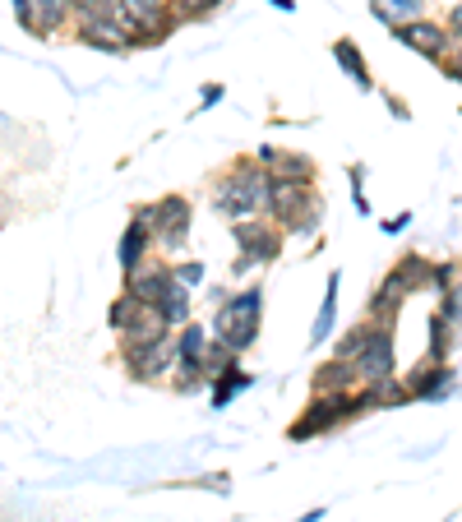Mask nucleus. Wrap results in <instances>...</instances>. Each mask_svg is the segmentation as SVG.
<instances>
[{
    "label": "nucleus",
    "mask_w": 462,
    "mask_h": 522,
    "mask_svg": "<svg viewBox=\"0 0 462 522\" xmlns=\"http://www.w3.org/2000/svg\"><path fill=\"white\" fill-rule=\"evenodd\" d=\"M79 37H84L88 47H102V51H125L130 47V42H125V28L107 14V5L79 14Z\"/></svg>",
    "instance_id": "0eeeda50"
},
{
    "label": "nucleus",
    "mask_w": 462,
    "mask_h": 522,
    "mask_svg": "<svg viewBox=\"0 0 462 522\" xmlns=\"http://www.w3.org/2000/svg\"><path fill=\"white\" fill-rule=\"evenodd\" d=\"M158 319H162L167 328L190 324V287H185V282L171 278V287L162 292V301H158Z\"/></svg>",
    "instance_id": "f8f14e48"
},
{
    "label": "nucleus",
    "mask_w": 462,
    "mask_h": 522,
    "mask_svg": "<svg viewBox=\"0 0 462 522\" xmlns=\"http://www.w3.org/2000/svg\"><path fill=\"white\" fill-rule=\"evenodd\" d=\"M439 319H444V324H453V328L462 324V292H449V301H444V315H439Z\"/></svg>",
    "instance_id": "393cba45"
},
{
    "label": "nucleus",
    "mask_w": 462,
    "mask_h": 522,
    "mask_svg": "<svg viewBox=\"0 0 462 522\" xmlns=\"http://www.w3.org/2000/svg\"><path fill=\"white\" fill-rule=\"evenodd\" d=\"M148 241H153V231H148L144 218L125 227V236H121V268L125 273H134V268L148 259Z\"/></svg>",
    "instance_id": "ddd939ff"
},
{
    "label": "nucleus",
    "mask_w": 462,
    "mask_h": 522,
    "mask_svg": "<svg viewBox=\"0 0 462 522\" xmlns=\"http://www.w3.org/2000/svg\"><path fill=\"white\" fill-rule=\"evenodd\" d=\"M402 292H407V282H402V273H393L384 287L375 292V301H370V315L379 319V324H389L393 315H398V305H402Z\"/></svg>",
    "instance_id": "2eb2a0df"
},
{
    "label": "nucleus",
    "mask_w": 462,
    "mask_h": 522,
    "mask_svg": "<svg viewBox=\"0 0 462 522\" xmlns=\"http://www.w3.org/2000/svg\"><path fill=\"white\" fill-rule=\"evenodd\" d=\"M213 102H222V88H218V84L204 88V107H213Z\"/></svg>",
    "instance_id": "cd10ccee"
},
{
    "label": "nucleus",
    "mask_w": 462,
    "mask_h": 522,
    "mask_svg": "<svg viewBox=\"0 0 462 522\" xmlns=\"http://www.w3.org/2000/svg\"><path fill=\"white\" fill-rule=\"evenodd\" d=\"M352 412H361V402L342 398V393H333V398H315V407L305 412V421H301V425H292V439H310V435H319V430H329L333 421H342V416H352Z\"/></svg>",
    "instance_id": "6e6552de"
},
{
    "label": "nucleus",
    "mask_w": 462,
    "mask_h": 522,
    "mask_svg": "<svg viewBox=\"0 0 462 522\" xmlns=\"http://www.w3.org/2000/svg\"><path fill=\"white\" fill-rule=\"evenodd\" d=\"M398 33L402 47L421 51V56H430V61H444V51H449V37H444V28L439 24H426V19H412V24H398L393 28Z\"/></svg>",
    "instance_id": "1a4fd4ad"
},
{
    "label": "nucleus",
    "mask_w": 462,
    "mask_h": 522,
    "mask_svg": "<svg viewBox=\"0 0 462 522\" xmlns=\"http://www.w3.org/2000/svg\"><path fill=\"white\" fill-rule=\"evenodd\" d=\"M333 61H338L342 70L352 74V84H356V88H370V74H365V61H361V51H356L352 42H333Z\"/></svg>",
    "instance_id": "a211bd4d"
},
{
    "label": "nucleus",
    "mask_w": 462,
    "mask_h": 522,
    "mask_svg": "<svg viewBox=\"0 0 462 522\" xmlns=\"http://www.w3.org/2000/svg\"><path fill=\"white\" fill-rule=\"evenodd\" d=\"M14 14H19V24L28 33L47 37V33H61L74 10H70V0H14Z\"/></svg>",
    "instance_id": "423d86ee"
},
{
    "label": "nucleus",
    "mask_w": 462,
    "mask_h": 522,
    "mask_svg": "<svg viewBox=\"0 0 462 522\" xmlns=\"http://www.w3.org/2000/svg\"><path fill=\"white\" fill-rule=\"evenodd\" d=\"M167 287H171V268H144V264H139L130 273V296H139L148 310H158V301H162Z\"/></svg>",
    "instance_id": "9b49d317"
},
{
    "label": "nucleus",
    "mask_w": 462,
    "mask_h": 522,
    "mask_svg": "<svg viewBox=\"0 0 462 522\" xmlns=\"http://www.w3.org/2000/svg\"><path fill=\"white\" fill-rule=\"evenodd\" d=\"M444 393H453V375L439 370V365H430L426 375L412 384V398H444Z\"/></svg>",
    "instance_id": "f3484780"
},
{
    "label": "nucleus",
    "mask_w": 462,
    "mask_h": 522,
    "mask_svg": "<svg viewBox=\"0 0 462 522\" xmlns=\"http://www.w3.org/2000/svg\"><path fill=\"white\" fill-rule=\"evenodd\" d=\"M98 5H107V0H70V10H74V14H84V10H98Z\"/></svg>",
    "instance_id": "bb28decb"
},
{
    "label": "nucleus",
    "mask_w": 462,
    "mask_h": 522,
    "mask_svg": "<svg viewBox=\"0 0 462 522\" xmlns=\"http://www.w3.org/2000/svg\"><path fill=\"white\" fill-rule=\"evenodd\" d=\"M365 338H370V328H356L352 338H342V347H338V361H352V356L365 347Z\"/></svg>",
    "instance_id": "5701e85b"
},
{
    "label": "nucleus",
    "mask_w": 462,
    "mask_h": 522,
    "mask_svg": "<svg viewBox=\"0 0 462 522\" xmlns=\"http://www.w3.org/2000/svg\"><path fill=\"white\" fill-rule=\"evenodd\" d=\"M356 370H352V361H329V365H319V375H315V389L319 393H342V384L352 379Z\"/></svg>",
    "instance_id": "6ab92c4d"
},
{
    "label": "nucleus",
    "mask_w": 462,
    "mask_h": 522,
    "mask_svg": "<svg viewBox=\"0 0 462 522\" xmlns=\"http://www.w3.org/2000/svg\"><path fill=\"white\" fill-rule=\"evenodd\" d=\"M407 222H412V218H407V213H402V218H389V222H384V231H402V227H407Z\"/></svg>",
    "instance_id": "c756f323"
},
{
    "label": "nucleus",
    "mask_w": 462,
    "mask_h": 522,
    "mask_svg": "<svg viewBox=\"0 0 462 522\" xmlns=\"http://www.w3.org/2000/svg\"><path fill=\"white\" fill-rule=\"evenodd\" d=\"M222 0H181V14L185 19H204V14H213Z\"/></svg>",
    "instance_id": "b1692460"
},
{
    "label": "nucleus",
    "mask_w": 462,
    "mask_h": 522,
    "mask_svg": "<svg viewBox=\"0 0 462 522\" xmlns=\"http://www.w3.org/2000/svg\"><path fill=\"white\" fill-rule=\"evenodd\" d=\"M273 5H278V10H296V0H273Z\"/></svg>",
    "instance_id": "7c9ffc66"
},
{
    "label": "nucleus",
    "mask_w": 462,
    "mask_h": 522,
    "mask_svg": "<svg viewBox=\"0 0 462 522\" xmlns=\"http://www.w3.org/2000/svg\"><path fill=\"white\" fill-rule=\"evenodd\" d=\"M449 28H453V37H462V5L449 14Z\"/></svg>",
    "instance_id": "c85d7f7f"
},
{
    "label": "nucleus",
    "mask_w": 462,
    "mask_h": 522,
    "mask_svg": "<svg viewBox=\"0 0 462 522\" xmlns=\"http://www.w3.org/2000/svg\"><path fill=\"white\" fill-rule=\"evenodd\" d=\"M430 333H435V338H430V356H435V361H439V356H444V352H449V333H453V324H444V319H439L435 315V324H430Z\"/></svg>",
    "instance_id": "4be33fe9"
},
{
    "label": "nucleus",
    "mask_w": 462,
    "mask_h": 522,
    "mask_svg": "<svg viewBox=\"0 0 462 522\" xmlns=\"http://www.w3.org/2000/svg\"><path fill=\"white\" fill-rule=\"evenodd\" d=\"M107 14L139 47H158L167 37V28L176 24L171 19V0H107Z\"/></svg>",
    "instance_id": "7ed1b4c3"
},
{
    "label": "nucleus",
    "mask_w": 462,
    "mask_h": 522,
    "mask_svg": "<svg viewBox=\"0 0 462 522\" xmlns=\"http://www.w3.org/2000/svg\"><path fill=\"white\" fill-rule=\"evenodd\" d=\"M338 273L329 278V292H324V305H319V319H315V328H310V342H329V333H333V315H338Z\"/></svg>",
    "instance_id": "dca6fc26"
},
{
    "label": "nucleus",
    "mask_w": 462,
    "mask_h": 522,
    "mask_svg": "<svg viewBox=\"0 0 462 522\" xmlns=\"http://www.w3.org/2000/svg\"><path fill=\"white\" fill-rule=\"evenodd\" d=\"M236 245H241V259H250V264H264V259L278 255V236L264 227V222H236Z\"/></svg>",
    "instance_id": "9d476101"
},
{
    "label": "nucleus",
    "mask_w": 462,
    "mask_h": 522,
    "mask_svg": "<svg viewBox=\"0 0 462 522\" xmlns=\"http://www.w3.org/2000/svg\"><path fill=\"white\" fill-rule=\"evenodd\" d=\"M250 384H255L250 375H241V370H227V375H222L218 384H213V402H218V407H227V402L236 398L241 389H250Z\"/></svg>",
    "instance_id": "aec40b11"
},
{
    "label": "nucleus",
    "mask_w": 462,
    "mask_h": 522,
    "mask_svg": "<svg viewBox=\"0 0 462 522\" xmlns=\"http://www.w3.org/2000/svg\"><path fill=\"white\" fill-rule=\"evenodd\" d=\"M259 324H264V292L259 287H245V292L227 296L218 305V319H213V342H222L231 356H241L255 347Z\"/></svg>",
    "instance_id": "f257e3e1"
},
{
    "label": "nucleus",
    "mask_w": 462,
    "mask_h": 522,
    "mask_svg": "<svg viewBox=\"0 0 462 522\" xmlns=\"http://www.w3.org/2000/svg\"><path fill=\"white\" fill-rule=\"evenodd\" d=\"M352 370L365 379V384H375V379H393V333L389 324H379L370 328V338H365V347L352 356Z\"/></svg>",
    "instance_id": "39448f33"
},
{
    "label": "nucleus",
    "mask_w": 462,
    "mask_h": 522,
    "mask_svg": "<svg viewBox=\"0 0 462 522\" xmlns=\"http://www.w3.org/2000/svg\"><path fill=\"white\" fill-rule=\"evenodd\" d=\"M204 352H208V338H204V328L185 324V333H181V338H176V356H195V361H204Z\"/></svg>",
    "instance_id": "412c9836"
},
{
    "label": "nucleus",
    "mask_w": 462,
    "mask_h": 522,
    "mask_svg": "<svg viewBox=\"0 0 462 522\" xmlns=\"http://www.w3.org/2000/svg\"><path fill=\"white\" fill-rule=\"evenodd\" d=\"M171 278H176V282H185V287H195V282L204 278V268H199V264H185V268H176Z\"/></svg>",
    "instance_id": "a878e982"
},
{
    "label": "nucleus",
    "mask_w": 462,
    "mask_h": 522,
    "mask_svg": "<svg viewBox=\"0 0 462 522\" xmlns=\"http://www.w3.org/2000/svg\"><path fill=\"white\" fill-rule=\"evenodd\" d=\"M213 208L231 222H245V218H255V213H268V176L255 167V162H236V171L213 190Z\"/></svg>",
    "instance_id": "f03ea898"
},
{
    "label": "nucleus",
    "mask_w": 462,
    "mask_h": 522,
    "mask_svg": "<svg viewBox=\"0 0 462 522\" xmlns=\"http://www.w3.org/2000/svg\"><path fill=\"white\" fill-rule=\"evenodd\" d=\"M144 222L167 250H181L185 236H190V204H185L181 195H167V199H158V204L148 208Z\"/></svg>",
    "instance_id": "20e7f679"
},
{
    "label": "nucleus",
    "mask_w": 462,
    "mask_h": 522,
    "mask_svg": "<svg viewBox=\"0 0 462 522\" xmlns=\"http://www.w3.org/2000/svg\"><path fill=\"white\" fill-rule=\"evenodd\" d=\"M430 0H370V10L384 19V24H412V19H421V10H426Z\"/></svg>",
    "instance_id": "4468645a"
}]
</instances>
